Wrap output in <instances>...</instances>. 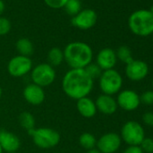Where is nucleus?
Masks as SVG:
<instances>
[{
	"mask_svg": "<svg viewBox=\"0 0 153 153\" xmlns=\"http://www.w3.org/2000/svg\"><path fill=\"white\" fill-rule=\"evenodd\" d=\"M94 87V80L85 68H71L63 76L61 88L65 95L74 100L88 97Z\"/></svg>",
	"mask_w": 153,
	"mask_h": 153,
	"instance_id": "f257e3e1",
	"label": "nucleus"
},
{
	"mask_svg": "<svg viewBox=\"0 0 153 153\" xmlns=\"http://www.w3.org/2000/svg\"><path fill=\"white\" fill-rule=\"evenodd\" d=\"M64 60L70 68H85L93 59L91 47L83 42H73L68 43L64 51Z\"/></svg>",
	"mask_w": 153,
	"mask_h": 153,
	"instance_id": "f03ea898",
	"label": "nucleus"
},
{
	"mask_svg": "<svg viewBox=\"0 0 153 153\" xmlns=\"http://www.w3.org/2000/svg\"><path fill=\"white\" fill-rule=\"evenodd\" d=\"M130 30L138 36H148L153 33V14L149 10L141 9L133 12L129 19Z\"/></svg>",
	"mask_w": 153,
	"mask_h": 153,
	"instance_id": "7ed1b4c3",
	"label": "nucleus"
},
{
	"mask_svg": "<svg viewBox=\"0 0 153 153\" xmlns=\"http://www.w3.org/2000/svg\"><path fill=\"white\" fill-rule=\"evenodd\" d=\"M32 137L33 143L41 149H51L56 147L60 141L59 133L51 128L40 127L28 132Z\"/></svg>",
	"mask_w": 153,
	"mask_h": 153,
	"instance_id": "20e7f679",
	"label": "nucleus"
},
{
	"mask_svg": "<svg viewBox=\"0 0 153 153\" xmlns=\"http://www.w3.org/2000/svg\"><path fill=\"white\" fill-rule=\"evenodd\" d=\"M98 79L99 88L103 94L112 97L121 91L123 83L122 75L114 68L103 71Z\"/></svg>",
	"mask_w": 153,
	"mask_h": 153,
	"instance_id": "39448f33",
	"label": "nucleus"
},
{
	"mask_svg": "<svg viewBox=\"0 0 153 153\" xmlns=\"http://www.w3.org/2000/svg\"><path fill=\"white\" fill-rule=\"evenodd\" d=\"M145 138V131L136 121L126 122L121 130V139L129 146H140Z\"/></svg>",
	"mask_w": 153,
	"mask_h": 153,
	"instance_id": "423d86ee",
	"label": "nucleus"
},
{
	"mask_svg": "<svg viewBox=\"0 0 153 153\" xmlns=\"http://www.w3.org/2000/svg\"><path fill=\"white\" fill-rule=\"evenodd\" d=\"M31 79L33 84L43 88L54 82L56 79V72L54 68L50 64L41 63L32 69Z\"/></svg>",
	"mask_w": 153,
	"mask_h": 153,
	"instance_id": "0eeeda50",
	"label": "nucleus"
},
{
	"mask_svg": "<svg viewBox=\"0 0 153 153\" xmlns=\"http://www.w3.org/2000/svg\"><path fill=\"white\" fill-rule=\"evenodd\" d=\"M33 69V61L30 57L17 55L13 57L7 64L8 73L15 78H21Z\"/></svg>",
	"mask_w": 153,
	"mask_h": 153,
	"instance_id": "6e6552de",
	"label": "nucleus"
},
{
	"mask_svg": "<svg viewBox=\"0 0 153 153\" xmlns=\"http://www.w3.org/2000/svg\"><path fill=\"white\" fill-rule=\"evenodd\" d=\"M121 136L115 132H107L97 141V149L101 153H115L121 147Z\"/></svg>",
	"mask_w": 153,
	"mask_h": 153,
	"instance_id": "1a4fd4ad",
	"label": "nucleus"
},
{
	"mask_svg": "<svg viewBox=\"0 0 153 153\" xmlns=\"http://www.w3.org/2000/svg\"><path fill=\"white\" fill-rule=\"evenodd\" d=\"M125 74L127 78L134 82L143 80L149 74V66L145 61L140 59H133L126 64Z\"/></svg>",
	"mask_w": 153,
	"mask_h": 153,
	"instance_id": "9d476101",
	"label": "nucleus"
},
{
	"mask_svg": "<svg viewBox=\"0 0 153 153\" xmlns=\"http://www.w3.org/2000/svg\"><path fill=\"white\" fill-rule=\"evenodd\" d=\"M116 103L123 110L131 112L140 106V99L137 92L131 89H125L118 93Z\"/></svg>",
	"mask_w": 153,
	"mask_h": 153,
	"instance_id": "9b49d317",
	"label": "nucleus"
},
{
	"mask_svg": "<svg viewBox=\"0 0 153 153\" xmlns=\"http://www.w3.org/2000/svg\"><path fill=\"white\" fill-rule=\"evenodd\" d=\"M97 21V15L93 9H84L72 17L71 24L80 30H88L95 26Z\"/></svg>",
	"mask_w": 153,
	"mask_h": 153,
	"instance_id": "f8f14e48",
	"label": "nucleus"
},
{
	"mask_svg": "<svg viewBox=\"0 0 153 153\" xmlns=\"http://www.w3.org/2000/svg\"><path fill=\"white\" fill-rule=\"evenodd\" d=\"M25 101L32 105H39L45 100V92L42 88L32 83L27 85L23 92Z\"/></svg>",
	"mask_w": 153,
	"mask_h": 153,
	"instance_id": "ddd939ff",
	"label": "nucleus"
},
{
	"mask_svg": "<svg viewBox=\"0 0 153 153\" xmlns=\"http://www.w3.org/2000/svg\"><path fill=\"white\" fill-rule=\"evenodd\" d=\"M117 62L115 51L111 48L102 49L97 55V64L103 70L113 69Z\"/></svg>",
	"mask_w": 153,
	"mask_h": 153,
	"instance_id": "4468645a",
	"label": "nucleus"
},
{
	"mask_svg": "<svg viewBox=\"0 0 153 153\" xmlns=\"http://www.w3.org/2000/svg\"><path fill=\"white\" fill-rule=\"evenodd\" d=\"M20 145L21 141L17 135L6 130H0V146L3 151L15 152L20 148Z\"/></svg>",
	"mask_w": 153,
	"mask_h": 153,
	"instance_id": "2eb2a0df",
	"label": "nucleus"
},
{
	"mask_svg": "<svg viewBox=\"0 0 153 153\" xmlns=\"http://www.w3.org/2000/svg\"><path fill=\"white\" fill-rule=\"evenodd\" d=\"M95 103L97 111L106 115H111L114 114L118 108L116 100L112 96H108L105 94L100 95L97 98Z\"/></svg>",
	"mask_w": 153,
	"mask_h": 153,
	"instance_id": "dca6fc26",
	"label": "nucleus"
},
{
	"mask_svg": "<svg viewBox=\"0 0 153 153\" xmlns=\"http://www.w3.org/2000/svg\"><path fill=\"white\" fill-rule=\"evenodd\" d=\"M76 110L80 114V115L88 119L93 118L97 112L95 101L89 98L88 97L76 100Z\"/></svg>",
	"mask_w": 153,
	"mask_h": 153,
	"instance_id": "f3484780",
	"label": "nucleus"
},
{
	"mask_svg": "<svg viewBox=\"0 0 153 153\" xmlns=\"http://www.w3.org/2000/svg\"><path fill=\"white\" fill-rule=\"evenodd\" d=\"M16 50L19 52V55L30 57L33 53V44L27 38H21L16 42Z\"/></svg>",
	"mask_w": 153,
	"mask_h": 153,
	"instance_id": "a211bd4d",
	"label": "nucleus"
},
{
	"mask_svg": "<svg viewBox=\"0 0 153 153\" xmlns=\"http://www.w3.org/2000/svg\"><path fill=\"white\" fill-rule=\"evenodd\" d=\"M47 59L48 64H50L51 67H59L64 60L63 51H61L59 48L54 47L49 51Z\"/></svg>",
	"mask_w": 153,
	"mask_h": 153,
	"instance_id": "6ab92c4d",
	"label": "nucleus"
},
{
	"mask_svg": "<svg viewBox=\"0 0 153 153\" xmlns=\"http://www.w3.org/2000/svg\"><path fill=\"white\" fill-rule=\"evenodd\" d=\"M19 123L28 132L35 129V118L29 112H24L19 115Z\"/></svg>",
	"mask_w": 153,
	"mask_h": 153,
	"instance_id": "aec40b11",
	"label": "nucleus"
},
{
	"mask_svg": "<svg viewBox=\"0 0 153 153\" xmlns=\"http://www.w3.org/2000/svg\"><path fill=\"white\" fill-rule=\"evenodd\" d=\"M97 140L96 139L95 135L90 132H84L79 138V145L87 150L95 149L97 147Z\"/></svg>",
	"mask_w": 153,
	"mask_h": 153,
	"instance_id": "412c9836",
	"label": "nucleus"
},
{
	"mask_svg": "<svg viewBox=\"0 0 153 153\" xmlns=\"http://www.w3.org/2000/svg\"><path fill=\"white\" fill-rule=\"evenodd\" d=\"M115 53H116L117 59H120L122 62H123L125 64H128L134 59L132 58L131 51L130 50V48L128 46H125V45L120 46L117 49V51H115Z\"/></svg>",
	"mask_w": 153,
	"mask_h": 153,
	"instance_id": "4be33fe9",
	"label": "nucleus"
},
{
	"mask_svg": "<svg viewBox=\"0 0 153 153\" xmlns=\"http://www.w3.org/2000/svg\"><path fill=\"white\" fill-rule=\"evenodd\" d=\"M64 8L69 16H75L81 11V3L79 0H68Z\"/></svg>",
	"mask_w": 153,
	"mask_h": 153,
	"instance_id": "5701e85b",
	"label": "nucleus"
},
{
	"mask_svg": "<svg viewBox=\"0 0 153 153\" xmlns=\"http://www.w3.org/2000/svg\"><path fill=\"white\" fill-rule=\"evenodd\" d=\"M85 70L93 80H95L96 79H99L103 72V70L98 67L97 63H92V62L85 68Z\"/></svg>",
	"mask_w": 153,
	"mask_h": 153,
	"instance_id": "b1692460",
	"label": "nucleus"
},
{
	"mask_svg": "<svg viewBox=\"0 0 153 153\" xmlns=\"http://www.w3.org/2000/svg\"><path fill=\"white\" fill-rule=\"evenodd\" d=\"M11 27V22L7 18L0 16V36L7 34L10 32Z\"/></svg>",
	"mask_w": 153,
	"mask_h": 153,
	"instance_id": "393cba45",
	"label": "nucleus"
},
{
	"mask_svg": "<svg viewBox=\"0 0 153 153\" xmlns=\"http://www.w3.org/2000/svg\"><path fill=\"white\" fill-rule=\"evenodd\" d=\"M140 103L146 105H153V90H147L144 91L141 96H140Z\"/></svg>",
	"mask_w": 153,
	"mask_h": 153,
	"instance_id": "a878e982",
	"label": "nucleus"
},
{
	"mask_svg": "<svg viewBox=\"0 0 153 153\" xmlns=\"http://www.w3.org/2000/svg\"><path fill=\"white\" fill-rule=\"evenodd\" d=\"M140 147L144 153H153V139L152 138H144L141 141Z\"/></svg>",
	"mask_w": 153,
	"mask_h": 153,
	"instance_id": "bb28decb",
	"label": "nucleus"
},
{
	"mask_svg": "<svg viewBox=\"0 0 153 153\" xmlns=\"http://www.w3.org/2000/svg\"><path fill=\"white\" fill-rule=\"evenodd\" d=\"M43 1L49 7L53 9H59L64 7L68 0H43Z\"/></svg>",
	"mask_w": 153,
	"mask_h": 153,
	"instance_id": "cd10ccee",
	"label": "nucleus"
},
{
	"mask_svg": "<svg viewBox=\"0 0 153 153\" xmlns=\"http://www.w3.org/2000/svg\"><path fill=\"white\" fill-rule=\"evenodd\" d=\"M142 121L146 125H148L149 127H153V113L146 112L145 114H143Z\"/></svg>",
	"mask_w": 153,
	"mask_h": 153,
	"instance_id": "c85d7f7f",
	"label": "nucleus"
},
{
	"mask_svg": "<svg viewBox=\"0 0 153 153\" xmlns=\"http://www.w3.org/2000/svg\"><path fill=\"white\" fill-rule=\"evenodd\" d=\"M123 153H144L140 146H129Z\"/></svg>",
	"mask_w": 153,
	"mask_h": 153,
	"instance_id": "c756f323",
	"label": "nucleus"
},
{
	"mask_svg": "<svg viewBox=\"0 0 153 153\" xmlns=\"http://www.w3.org/2000/svg\"><path fill=\"white\" fill-rule=\"evenodd\" d=\"M4 10H5V3L2 1V0H0V16L3 14Z\"/></svg>",
	"mask_w": 153,
	"mask_h": 153,
	"instance_id": "7c9ffc66",
	"label": "nucleus"
},
{
	"mask_svg": "<svg viewBox=\"0 0 153 153\" xmlns=\"http://www.w3.org/2000/svg\"><path fill=\"white\" fill-rule=\"evenodd\" d=\"M87 153H101L97 148H95V149H89V150H88L87 151Z\"/></svg>",
	"mask_w": 153,
	"mask_h": 153,
	"instance_id": "2f4dec72",
	"label": "nucleus"
},
{
	"mask_svg": "<svg viewBox=\"0 0 153 153\" xmlns=\"http://www.w3.org/2000/svg\"><path fill=\"white\" fill-rule=\"evenodd\" d=\"M2 94H3V90H2V88L0 87V98H1V97H2Z\"/></svg>",
	"mask_w": 153,
	"mask_h": 153,
	"instance_id": "473e14b6",
	"label": "nucleus"
},
{
	"mask_svg": "<svg viewBox=\"0 0 153 153\" xmlns=\"http://www.w3.org/2000/svg\"><path fill=\"white\" fill-rule=\"evenodd\" d=\"M0 153H3V149H2L1 146H0Z\"/></svg>",
	"mask_w": 153,
	"mask_h": 153,
	"instance_id": "72a5a7b5",
	"label": "nucleus"
},
{
	"mask_svg": "<svg viewBox=\"0 0 153 153\" xmlns=\"http://www.w3.org/2000/svg\"><path fill=\"white\" fill-rule=\"evenodd\" d=\"M151 85H152V88H153V79H152V83H151Z\"/></svg>",
	"mask_w": 153,
	"mask_h": 153,
	"instance_id": "f704fd0d",
	"label": "nucleus"
},
{
	"mask_svg": "<svg viewBox=\"0 0 153 153\" xmlns=\"http://www.w3.org/2000/svg\"><path fill=\"white\" fill-rule=\"evenodd\" d=\"M152 36H153V33H152Z\"/></svg>",
	"mask_w": 153,
	"mask_h": 153,
	"instance_id": "c9c22d12",
	"label": "nucleus"
}]
</instances>
